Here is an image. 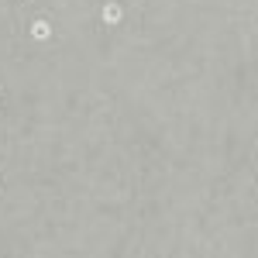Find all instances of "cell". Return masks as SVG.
Here are the masks:
<instances>
[{
    "label": "cell",
    "mask_w": 258,
    "mask_h": 258,
    "mask_svg": "<svg viewBox=\"0 0 258 258\" xmlns=\"http://www.w3.org/2000/svg\"><path fill=\"white\" fill-rule=\"evenodd\" d=\"M24 35H28L31 45H52L55 41V24H52V18H45V14H35V18H28Z\"/></svg>",
    "instance_id": "obj_1"
},
{
    "label": "cell",
    "mask_w": 258,
    "mask_h": 258,
    "mask_svg": "<svg viewBox=\"0 0 258 258\" xmlns=\"http://www.w3.org/2000/svg\"><path fill=\"white\" fill-rule=\"evenodd\" d=\"M97 18H100L103 28H120V24L127 21V4H120V0H103Z\"/></svg>",
    "instance_id": "obj_2"
},
{
    "label": "cell",
    "mask_w": 258,
    "mask_h": 258,
    "mask_svg": "<svg viewBox=\"0 0 258 258\" xmlns=\"http://www.w3.org/2000/svg\"><path fill=\"white\" fill-rule=\"evenodd\" d=\"M18 4H28V0H18Z\"/></svg>",
    "instance_id": "obj_4"
},
{
    "label": "cell",
    "mask_w": 258,
    "mask_h": 258,
    "mask_svg": "<svg viewBox=\"0 0 258 258\" xmlns=\"http://www.w3.org/2000/svg\"><path fill=\"white\" fill-rule=\"evenodd\" d=\"M7 97V86H4V80H0V100Z\"/></svg>",
    "instance_id": "obj_3"
}]
</instances>
